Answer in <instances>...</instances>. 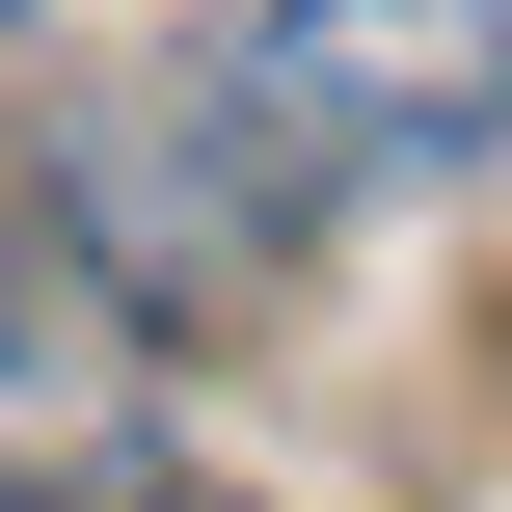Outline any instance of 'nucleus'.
<instances>
[{"label": "nucleus", "mask_w": 512, "mask_h": 512, "mask_svg": "<svg viewBox=\"0 0 512 512\" xmlns=\"http://www.w3.org/2000/svg\"><path fill=\"white\" fill-rule=\"evenodd\" d=\"M270 108L297 135H378V162L512 135V0H270Z\"/></svg>", "instance_id": "1"}, {"label": "nucleus", "mask_w": 512, "mask_h": 512, "mask_svg": "<svg viewBox=\"0 0 512 512\" xmlns=\"http://www.w3.org/2000/svg\"><path fill=\"white\" fill-rule=\"evenodd\" d=\"M0 512H162V378L54 297H0Z\"/></svg>", "instance_id": "2"}, {"label": "nucleus", "mask_w": 512, "mask_h": 512, "mask_svg": "<svg viewBox=\"0 0 512 512\" xmlns=\"http://www.w3.org/2000/svg\"><path fill=\"white\" fill-rule=\"evenodd\" d=\"M0 27H27V0H0Z\"/></svg>", "instance_id": "3"}]
</instances>
